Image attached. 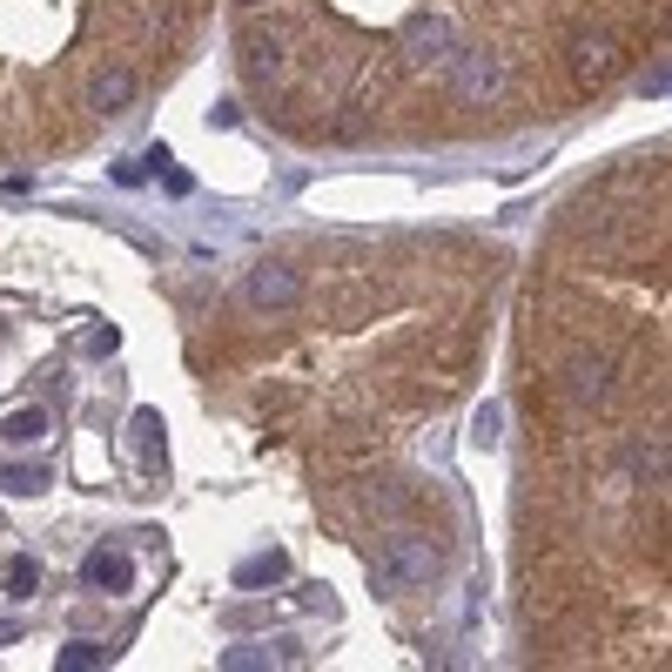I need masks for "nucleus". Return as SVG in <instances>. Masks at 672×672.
<instances>
[{"label": "nucleus", "mask_w": 672, "mask_h": 672, "mask_svg": "<svg viewBox=\"0 0 672 672\" xmlns=\"http://www.w3.org/2000/svg\"><path fill=\"white\" fill-rule=\"evenodd\" d=\"M619 61H625V55H619L605 34H585V41L572 48V81H579V88H605V81L619 75Z\"/></svg>", "instance_id": "20e7f679"}, {"label": "nucleus", "mask_w": 672, "mask_h": 672, "mask_svg": "<svg viewBox=\"0 0 672 672\" xmlns=\"http://www.w3.org/2000/svg\"><path fill=\"white\" fill-rule=\"evenodd\" d=\"M296 296H303L296 269H283V263H256V269H249V303H263V309H289Z\"/></svg>", "instance_id": "39448f33"}, {"label": "nucleus", "mask_w": 672, "mask_h": 672, "mask_svg": "<svg viewBox=\"0 0 672 672\" xmlns=\"http://www.w3.org/2000/svg\"><path fill=\"white\" fill-rule=\"evenodd\" d=\"M128 579H135V565L121 552H95L88 559V585H101V592H128Z\"/></svg>", "instance_id": "0eeeda50"}, {"label": "nucleus", "mask_w": 672, "mask_h": 672, "mask_svg": "<svg viewBox=\"0 0 672 672\" xmlns=\"http://www.w3.org/2000/svg\"><path fill=\"white\" fill-rule=\"evenodd\" d=\"M34 579H41V565H34V559H14V572H8V585H14V592H34Z\"/></svg>", "instance_id": "1a4fd4ad"}, {"label": "nucleus", "mask_w": 672, "mask_h": 672, "mask_svg": "<svg viewBox=\"0 0 672 672\" xmlns=\"http://www.w3.org/2000/svg\"><path fill=\"white\" fill-rule=\"evenodd\" d=\"M8 484H14V491H41V484H48V471H34V464H21V471H8Z\"/></svg>", "instance_id": "9d476101"}, {"label": "nucleus", "mask_w": 672, "mask_h": 672, "mask_svg": "<svg viewBox=\"0 0 672 672\" xmlns=\"http://www.w3.org/2000/svg\"><path fill=\"white\" fill-rule=\"evenodd\" d=\"M128 101H135V75H128V68H108V75H95V81H88V108L121 115Z\"/></svg>", "instance_id": "423d86ee"}, {"label": "nucleus", "mask_w": 672, "mask_h": 672, "mask_svg": "<svg viewBox=\"0 0 672 672\" xmlns=\"http://www.w3.org/2000/svg\"><path fill=\"white\" fill-rule=\"evenodd\" d=\"M41 431H48V417H41V411H21V417L8 424V437H41Z\"/></svg>", "instance_id": "6e6552de"}, {"label": "nucleus", "mask_w": 672, "mask_h": 672, "mask_svg": "<svg viewBox=\"0 0 672 672\" xmlns=\"http://www.w3.org/2000/svg\"><path fill=\"white\" fill-rule=\"evenodd\" d=\"M437 545L424 538V532H397L384 552H377V565H370V585L384 592V599H397V592H424L431 579H437Z\"/></svg>", "instance_id": "f257e3e1"}, {"label": "nucleus", "mask_w": 672, "mask_h": 672, "mask_svg": "<svg viewBox=\"0 0 672 672\" xmlns=\"http://www.w3.org/2000/svg\"><path fill=\"white\" fill-rule=\"evenodd\" d=\"M612 391V364L599 357V350H579L572 364H565V377H559V397L565 404H599Z\"/></svg>", "instance_id": "7ed1b4c3"}, {"label": "nucleus", "mask_w": 672, "mask_h": 672, "mask_svg": "<svg viewBox=\"0 0 672 672\" xmlns=\"http://www.w3.org/2000/svg\"><path fill=\"white\" fill-rule=\"evenodd\" d=\"M444 88H451V101L484 108L491 88H497V61L484 48H457V55H444Z\"/></svg>", "instance_id": "f03ea898"}]
</instances>
